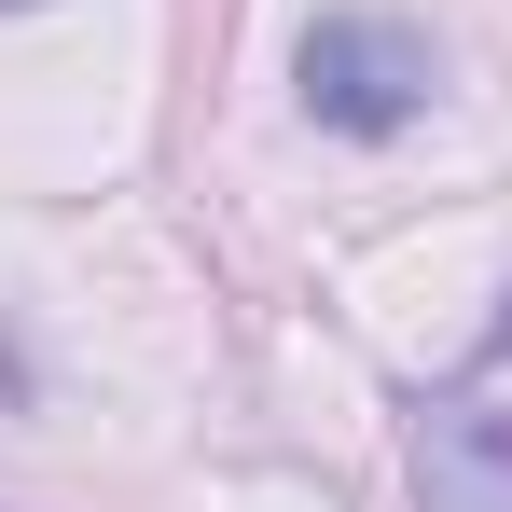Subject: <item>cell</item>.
<instances>
[{"mask_svg": "<svg viewBox=\"0 0 512 512\" xmlns=\"http://www.w3.org/2000/svg\"><path fill=\"white\" fill-rule=\"evenodd\" d=\"M416 512H512V291L485 346L416 402Z\"/></svg>", "mask_w": 512, "mask_h": 512, "instance_id": "obj_1", "label": "cell"}, {"mask_svg": "<svg viewBox=\"0 0 512 512\" xmlns=\"http://www.w3.org/2000/svg\"><path fill=\"white\" fill-rule=\"evenodd\" d=\"M429 42L416 28H388V14H319L305 28V111L333 125V139H402L429 111Z\"/></svg>", "mask_w": 512, "mask_h": 512, "instance_id": "obj_2", "label": "cell"}, {"mask_svg": "<svg viewBox=\"0 0 512 512\" xmlns=\"http://www.w3.org/2000/svg\"><path fill=\"white\" fill-rule=\"evenodd\" d=\"M0 14H28V0H0Z\"/></svg>", "mask_w": 512, "mask_h": 512, "instance_id": "obj_3", "label": "cell"}]
</instances>
